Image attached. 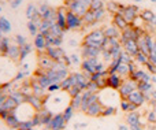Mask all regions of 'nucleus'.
Returning a JSON list of instances; mask_svg holds the SVG:
<instances>
[{
	"mask_svg": "<svg viewBox=\"0 0 156 130\" xmlns=\"http://www.w3.org/2000/svg\"><path fill=\"white\" fill-rule=\"evenodd\" d=\"M136 2H138V3H140V2H143V0H136Z\"/></svg>",
	"mask_w": 156,
	"mask_h": 130,
	"instance_id": "53",
	"label": "nucleus"
},
{
	"mask_svg": "<svg viewBox=\"0 0 156 130\" xmlns=\"http://www.w3.org/2000/svg\"><path fill=\"white\" fill-rule=\"evenodd\" d=\"M103 32H104V36L107 38H121V30L116 26H114V25L104 27Z\"/></svg>",
	"mask_w": 156,
	"mask_h": 130,
	"instance_id": "22",
	"label": "nucleus"
},
{
	"mask_svg": "<svg viewBox=\"0 0 156 130\" xmlns=\"http://www.w3.org/2000/svg\"><path fill=\"white\" fill-rule=\"evenodd\" d=\"M105 12H107V10H105V8H100V10H93L94 19H96V22H97V23H99V22H101L103 19H104Z\"/></svg>",
	"mask_w": 156,
	"mask_h": 130,
	"instance_id": "33",
	"label": "nucleus"
},
{
	"mask_svg": "<svg viewBox=\"0 0 156 130\" xmlns=\"http://www.w3.org/2000/svg\"><path fill=\"white\" fill-rule=\"evenodd\" d=\"M148 130H156V129H155V128H149Z\"/></svg>",
	"mask_w": 156,
	"mask_h": 130,
	"instance_id": "52",
	"label": "nucleus"
},
{
	"mask_svg": "<svg viewBox=\"0 0 156 130\" xmlns=\"http://www.w3.org/2000/svg\"><path fill=\"white\" fill-rule=\"evenodd\" d=\"M105 40V36L103 29H96L89 32L88 34L83 37L82 40V45H88V47H93V48H103V43Z\"/></svg>",
	"mask_w": 156,
	"mask_h": 130,
	"instance_id": "1",
	"label": "nucleus"
},
{
	"mask_svg": "<svg viewBox=\"0 0 156 130\" xmlns=\"http://www.w3.org/2000/svg\"><path fill=\"white\" fill-rule=\"evenodd\" d=\"M34 48L37 49V52H43L47 49V40H45V36L43 33H38L37 36H34Z\"/></svg>",
	"mask_w": 156,
	"mask_h": 130,
	"instance_id": "19",
	"label": "nucleus"
},
{
	"mask_svg": "<svg viewBox=\"0 0 156 130\" xmlns=\"http://www.w3.org/2000/svg\"><path fill=\"white\" fill-rule=\"evenodd\" d=\"M136 89H137V81H134V79L127 77V78L123 79V82H122L121 88L118 89V92H119V95H121V99H126L127 96Z\"/></svg>",
	"mask_w": 156,
	"mask_h": 130,
	"instance_id": "4",
	"label": "nucleus"
},
{
	"mask_svg": "<svg viewBox=\"0 0 156 130\" xmlns=\"http://www.w3.org/2000/svg\"><path fill=\"white\" fill-rule=\"evenodd\" d=\"M27 29H29V33H30L32 36H37L38 33H40V32H38L37 25H36L33 21H29V22H27Z\"/></svg>",
	"mask_w": 156,
	"mask_h": 130,
	"instance_id": "34",
	"label": "nucleus"
},
{
	"mask_svg": "<svg viewBox=\"0 0 156 130\" xmlns=\"http://www.w3.org/2000/svg\"><path fill=\"white\" fill-rule=\"evenodd\" d=\"M69 45H70V47H76L77 45V41L76 40H70V41H69Z\"/></svg>",
	"mask_w": 156,
	"mask_h": 130,
	"instance_id": "48",
	"label": "nucleus"
},
{
	"mask_svg": "<svg viewBox=\"0 0 156 130\" xmlns=\"http://www.w3.org/2000/svg\"><path fill=\"white\" fill-rule=\"evenodd\" d=\"M103 108H104V106H103V104L100 103L99 100H97V101L92 103L90 106L88 107V110L85 111V114H88L89 117H101Z\"/></svg>",
	"mask_w": 156,
	"mask_h": 130,
	"instance_id": "16",
	"label": "nucleus"
},
{
	"mask_svg": "<svg viewBox=\"0 0 156 130\" xmlns=\"http://www.w3.org/2000/svg\"><path fill=\"white\" fill-rule=\"evenodd\" d=\"M100 8H104V2L103 0H92L90 10H100Z\"/></svg>",
	"mask_w": 156,
	"mask_h": 130,
	"instance_id": "38",
	"label": "nucleus"
},
{
	"mask_svg": "<svg viewBox=\"0 0 156 130\" xmlns=\"http://www.w3.org/2000/svg\"><path fill=\"white\" fill-rule=\"evenodd\" d=\"M112 25H114V26H116L122 32V30L126 29L130 23H127L126 19L123 18V15H122V14H114V15H112Z\"/></svg>",
	"mask_w": 156,
	"mask_h": 130,
	"instance_id": "20",
	"label": "nucleus"
},
{
	"mask_svg": "<svg viewBox=\"0 0 156 130\" xmlns=\"http://www.w3.org/2000/svg\"><path fill=\"white\" fill-rule=\"evenodd\" d=\"M140 11H141V10L137 7V5L129 4V5H125V8H123V10H122L119 14H122V15H123V18L126 19L127 23L132 25L133 21H134V19L137 18L138 15H140Z\"/></svg>",
	"mask_w": 156,
	"mask_h": 130,
	"instance_id": "7",
	"label": "nucleus"
},
{
	"mask_svg": "<svg viewBox=\"0 0 156 130\" xmlns=\"http://www.w3.org/2000/svg\"><path fill=\"white\" fill-rule=\"evenodd\" d=\"M99 65V59L97 58H89V59H83L81 63V70L88 78H90L92 74L96 73V67Z\"/></svg>",
	"mask_w": 156,
	"mask_h": 130,
	"instance_id": "6",
	"label": "nucleus"
},
{
	"mask_svg": "<svg viewBox=\"0 0 156 130\" xmlns=\"http://www.w3.org/2000/svg\"><path fill=\"white\" fill-rule=\"evenodd\" d=\"M122 82H123V78H122L118 73L110 74V76H108V78H107V88H112V89L118 90L119 88H121Z\"/></svg>",
	"mask_w": 156,
	"mask_h": 130,
	"instance_id": "15",
	"label": "nucleus"
},
{
	"mask_svg": "<svg viewBox=\"0 0 156 130\" xmlns=\"http://www.w3.org/2000/svg\"><path fill=\"white\" fill-rule=\"evenodd\" d=\"M119 130H127V126H125V125H121V126H119Z\"/></svg>",
	"mask_w": 156,
	"mask_h": 130,
	"instance_id": "50",
	"label": "nucleus"
},
{
	"mask_svg": "<svg viewBox=\"0 0 156 130\" xmlns=\"http://www.w3.org/2000/svg\"><path fill=\"white\" fill-rule=\"evenodd\" d=\"M66 26H67V30L82 29L83 27L82 16L74 14L73 11H67V14H66Z\"/></svg>",
	"mask_w": 156,
	"mask_h": 130,
	"instance_id": "3",
	"label": "nucleus"
},
{
	"mask_svg": "<svg viewBox=\"0 0 156 130\" xmlns=\"http://www.w3.org/2000/svg\"><path fill=\"white\" fill-rule=\"evenodd\" d=\"M37 15H40V12H38V7L36 4H33V3H30L26 8V16L29 18V21H32V19H34Z\"/></svg>",
	"mask_w": 156,
	"mask_h": 130,
	"instance_id": "26",
	"label": "nucleus"
},
{
	"mask_svg": "<svg viewBox=\"0 0 156 130\" xmlns=\"http://www.w3.org/2000/svg\"><path fill=\"white\" fill-rule=\"evenodd\" d=\"M149 60H151L152 63H155L156 65V40L154 41V44H152L151 49H149Z\"/></svg>",
	"mask_w": 156,
	"mask_h": 130,
	"instance_id": "37",
	"label": "nucleus"
},
{
	"mask_svg": "<svg viewBox=\"0 0 156 130\" xmlns=\"http://www.w3.org/2000/svg\"><path fill=\"white\" fill-rule=\"evenodd\" d=\"M126 121H127V125H129L130 128H133V126H137V125H141L140 115H138L136 111L129 112V114H127V117H126Z\"/></svg>",
	"mask_w": 156,
	"mask_h": 130,
	"instance_id": "25",
	"label": "nucleus"
},
{
	"mask_svg": "<svg viewBox=\"0 0 156 130\" xmlns=\"http://www.w3.org/2000/svg\"><path fill=\"white\" fill-rule=\"evenodd\" d=\"M121 44H122V47H123V51H126L130 56L134 58L136 55L138 54V45H137V41L136 40H123V41H121Z\"/></svg>",
	"mask_w": 156,
	"mask_h": 130,
	"instance_id": "12",
	"label": "nucleus"
},
{
	"mask_svg": "<svg viewBox=\"0 0 156 130\" xmlns=\"http://www.w3.org/2000/svg\"><path fill=\"white\" fill-rule=\"evenodd\" d=\"M66 123L67 122H66L65 118H63V114H55L54 117H52L51 122H49L48 129L49 130H63Z\"/></svg>",
	"mask_w": 156,
	"mask_h": 130,
	"instance_id": "8",
	"label": "nucleus"
},
{
	"mask_svg": "<svg viewBox=\"0 0 156 130\" xmlns=\"http://www.w3.org/2000/svg\"><path fill=\"white\" fill-rule=\"evenodd\" d=\"M134 60L138 63V65H143V66H145L147 63L149 62V58H148V55H145V54H143V52H140V51H138V54L134 56Z\"/></svg>",
	"mask_w": 156,
	"mask_h": 130,
	"instance_id": "31",
	"label": "nucleus"
},
{
	"mask_svg": "<svg viewBox=\"0 0 156 130\" xmlns=\"http://www.w3.org/2000/svg\"><path fill=\"white\" fill-rule=\"evenodd\" d=\"M70 60H71V65H80V56L77 54H71Z\"/></svg>",
	"mask_w": 156,
	"mask_h": 130,
	"instance_id": "45",
	"label": "nucleus"
},
{
	"mask_svg": "<svg viewBox=\"0 0 156 130\" xmlns=\"http://www.w3.org/2000/svg\"><path fill=\"white\" fill-rule=\"evenodd\" d=\"M65 7H67L69 11H73L77 15L83 16L90 8V3L86 0H65Z\"/></svg>",
	"mask_w": 156,
	"mask_h": 130,
	"instance_id": "2",
	"label": "nucleus"
},
{
	"mask_svg": "<svg viewBox=\"0 0 156 130\" xmlns=\"http://www.w3.org/2000/svg\"><path fill=\"white\" fill-rule=\"evenodd\" d=\"M5 56H7L8 59H11L12 62H19V59H21L19 45H16V44H11L10 48H8V51H7V54H5Z\"/></svg>",
	"mask_w": 156,
	"mask_h": 130,
	"instance_id": "18",
	"label": "nucleus"
},
{
	"mask_svg": "<svg viewBox=\"0 0 156 130\" xmlns=\"http://www.w3.org/2000/svg\"><path fill=\"white\" fill-rule=\"evenodd\" d=\"M4 121H5V123H7V126H8V128H11V129H16V128H18V125H19V121H18V118H16L14 114L8 115V117L5 118Z\"/></svg>",
	"mask_w": 156,
	"mask_h": 130,
	"instance_id": "30",
	"label": "nucleus"
},
{
	"mask_svg": "<svg viewBox=\"0 0 156 130\" xmlns=\"http://www.w3.org/2000/svg\"><path fill=\"white\" fill-rule=\"evenodd\" d=\"M119 62H122V63H130V62H133V56H130V55L127 54L126 51H123V52L121 54Z\"/></svg>",
	"mask_w": 156,
	"mask_h": 130,
	"instance_id": "40",
	"label": "nucleus"
},
{
	"mask_svg": "<svg viewBox=\"0 0 156 130\" xmlns=\"http://www.w3.org/2000/svg\"><path fill=\"white\" fill-rule=\"evenodd\" d=\"M26 43H27V41H26V38H25L23 36H21V34L15 36V44H16V45L22 47L23 44H26Z\"/></svg>",
	"mask_w": 156,
	"mask_h": 130,
	"instance_id": "41",
	"label": "nucleus"
},
{
	"mask_svg": "<svg viewBox=\"0 0 156 130\" xmlns=\"http://www.w3.org/2000/svg\"><path fill=\"white\" fill-rule=\"evenodd\" d=\"M152 97H154L155 100H156V90H154V92H152Z\"/></svg>",
	"mask_w": 156,
	"mask_h": 130,
	"instance_id": "51",
	"label": "nucleus"
},
{
	"mask_svg": "<svg viewBox=\"0 0 156 130\" xmlns=\"http://www.w3.org/2000/svg\"><path fill=\"white\" fill-rule=\"evenodd\" d=\"M45 52L54 62H62V58L66 55L60 47H47Z\"/></svg>",
	"mask_w": 156,
	"mask_h": 130,
	"instance_id": "10",
	"label": "nucleus"
},
{
	"mask_svg": "<svg viewBox=\"0 0 156 130\" xmlns=\"http://www.w3.org/2000/svg\"><path fill=\"white\" fill-rule=\"evenodd\" d=\"M21 2L22 0H14V2L11 3V5H12V7H18V5L21 4Z\"/></svg>",
	"mask_w": 156,
	"mask_h": 130,
	"instance_id": "47",
	"label": "nucleus"
},
{
	"mask_svg": "<svg viewBox=\"0 0 156 130\" xmlns=\"http://www.w3.org/2000/svg\"><path fill=\"white\" fill-rule=\"evenodd\" d=\"M116 112L115 107H104L101 111V117H110V115H114Z\"/></svg>",
	"mask_w": 156,
	"mask_h": 130,
	"instance_id": "39",
	"label": "nucleus"
},
{
	"mask_svg": "<svg viewBox=\"0 0 156 130\" xmlns=\"http://www.w3.org/2000/svg\"><path fill=\"white\" fill-rule=\"evenodd\" d=\"M26 101L33 107V108L36 110V111H40L41 108H44V104H43V100H41V97H38V96H36V95L27 96Z\"/></svg>",
	"mask_w": 156,
	"mask_h": 130,
	"instance_id": "21",
	"label": "nucleus"
},
{
	"mask_svg": "<svg viewBox=\"0 0 156 130\" xmlns=\"http://www.w3.org/2000/svg\"><path fill=\"white\" fill-rule=\"evenodd\" d=\"M47 90L51 93H55V92H59L60 90V84H51L48 88H47Z\"/></svg>",
	"mask_w": 156,
	"mask_h": 130,
	"instance_id": "42",
	"label": "nucleus"
},
{
	"mask_svg": "<svg viewBox=\"0 0 156 130\" xmlns=\"http://www.w3.org/2000/svg\"><path fill=\"white\" fill-rule=\"evenodd\" d=\"M69 8L67 7H59L56 12V25L62 27L63 32H67V26H66V14H67Z\"/></svg>",
	"mask_w": 156,
	"mask_h": 130,
	"instance_id": "13",
	"label": "nucleus"
},
{
	"mask_svg": "<svg viewBox=\"0 0 156 130\" xmlns=\"http://www.w3.org/2000/svg\"><path fill=\"white\" fill-rule=\"evenodd\" d=\"M16 130H33L32 121H26V122H19Z\"/></svg>",
	"mask_w": 156,
	"mask_h": 130,
	"instance_id": "36",
	"label": "nucleus"
},
{
	"mask_svg": "<svg viewBox=\"0 0 156 130\" xmlns=\"http://www.w3.org/2000/svg\"><path fill=\"white\" fill-rule=\"evenodd\" d=\"M86 2H89V3H92V0H86Z\"/></svg>",
	"mask_w": 156,
	"mask_h": 130,
	"instance_id": "54",
	"label": "nucleus"
},
{
	"mask_svg": "<svg viewBox=\"0 0 156 130\" xmlns=\"http://www.w3.org/2000/svg\"><path fill=\"white\" fill-rule=\"evenodd\" d=\"M82 21H83V27L86 26H93V25H96V19H94V14H93V10H90L89 8V11L85 14V15L82 16Z\"/></svg>",
	"mask_w": 156,
	"mask_h": 130,
	"instance_id": "24",
	"label": "nucleus"
},
{
	"mask_svg": "<svg viewBox=\"0 0 156 130\" xmlns=\"http://www.w3.org/2000/svg\"><path fill=\"white\" fill-rule=\"evenodd\" d=\"M140 16H141V19H143L145 23H149V22L154 19L155 14H154V11H151V10H141L140 11Z\"/></svg>",
	"mask_w": 156,
	"mask_h": 130,
	"instance_id": "29",
	"label": "nucleus"
},
{
	"mask_svg": "<svg viewBox=\"0 0 156 130\" xmlns=\"http://www.w3.org/2000/svg\"><path fill=\"white\" fill-rule=\"evenodd\" d=\"M62 114H63V118H65L66 122H69V121L71 119V117H73V114H74V108L71 106H69L67 108H66L65 111L62 112Z\"/></svg>",
	"mask_w": 156,
	"mask_h": 130,
	"instance_id": "35",
	"label": "nucleus"
},
{
	"mask_svg": "<svg viewBox=\"0 0 156 130\" xmlns=\"http://www.w3.org/2000/svg\"><path fill=\"white\" fill-rule=\"evenodd\" d=\"M33 44H29V43H26V44H23L22 47H19V51H21V59H19V62H22V60H25L26 58H29L30 56V54L33 52Z\"/></svg>",
	"mask_w": 156,
	"mask_h": 130,
	"instance_id": "23",
	"label": "nucleus"
},
{
	"mask_svg": "<svg viewBox=\"0 0 156 130\" xmlns=\"http://www.w3.org/2000/svg\"><path fill=\"white\" fill-rule=\"evenodd\" d=\"M116 73H118L123 79L127 78V77H129V63L119 62V66H118V69H116Z\"/></svg>",
	"mask_w": 156,
	"mask_h": 130,
	"instance_id": "27",
	"label": "nucleus"
},
{
	"mask_svg": "<svg viewBox=\"0 0 156 130\" xmlns=\"http://www.w3.org/2000/svg\"><path fill=\"white\" fill-rule=\"evenodd\" d=\"M11 30V23L7 18H0V33H8Z\"/></svg>",
	"mask_w": 156,
	"mask_h": 130,
	"instance_id": "32",
	"label": "nucleus"
},
{
	"mask_svg": "<svg viewBox=\"0 0 156 130\" xmlns=\"http://www.w3.org/2000/svg\"><path fill=\"white\" fill-rule=\"evenodd\" d=\"M121 107L123 111H127V112H132V111H136V110H137V106L130 103L127 99H121Z\"/></svg>",
	"mask_w": 156,
	"mask_h": 130,
	"instance_id": "28",
	"label": "nucleus"
},
{
	"mask_svg": "<svg viewBox=\"0 0 156 130\" xmlns=\"http://www.w3.org/2000/svg\"><path fill=\"white\" fill-rule=\"evenodd\" d=\"M81 55L83 59H89V58H99V55H101V49L93 48V47L82 45L81 48Z\"/></svg>",
	"mask_w": 156,
	"mask_h": 130,
	"instance_id": "14",
	"label": "nucleus"
},
{
	"mask_svg": "<svg viewBox=\"0 0 156 130\" xmlns=\"http://www.w3.org/2000/svg\"><path fill=\"white\" fill-rule=\"evenodd\" d=\"M148 122H151V123L156 122V112L155 111H149L148 112Z\"/></svg>",
	"mask_w": 156,
	"mask_h": 130,
	"instance_id": "46",
	"label": "nucleus"
},
{
	"mask_svg": "<svg viewBox=\"0 0 156 130\" xmlns=\"http://www.w3.org/2000/svg\"><path fill=\"white\" fill-rule=\"evenodd\" d=\"M145 67H147V70H148L151 74H156V65H155V63H152L151 60H149V62L145 65Z\"/></svg>",
	"mask_w": 156,
	"mask_h": 130,
	"instance_id": "44",
	"label": "nucleus"
},
{
	"mask_svg": "<svg viewBox=\"0 0 156 130\" xmlns=\"http://www.w3.org/2000/svg\"><path fill=\"white\" fill-rule=\"evenodd\" d=\"M132 130H143V126L141 125H137V126H133Z\"/></svg>",
	"mask_w": 156,
	"mask_h": 130,
	"instance_id": "49",
	"label": "nucleus"
},
{
	"mask_svg": "<svg viewBox=\"0 0 156 130\" xmlns=\"http://www.w3.org/2000/svg\"><path fill=\"white\" fill-rule=\"evenodd\" d=\"M38 12H40V15H41V18L43 19H45V21H51V22H54V23H56V12H58V10L52 8L49 4H47V3L40 4V7H38Z\"/></svg>",
	"mask_w": 156,
	"mask_h": 130,
	"instance_id": "5",
	"label": "nucleus"
},
{
	"mask_svg": "<svg viewBox=\"0 0 156 130\" xmlns=\"http://www.w3.org/2000/svg\"><path fill=\"white\" fill-rule=\"evenodd\" d=\"M127 100L130 101V103H133V104H136L137 107H140V106H143L144 104V101L147 100V97H145V95H144L143 92H141L140 89H136V90H133L132 93H130L129 96H127Z\"/></svg>",
	"mask_w": 156,
	"mask_h": 130,
	"instance_id": "11",
	"label": "nucleus"
},
{
	"mask_svg": "<svg viewBox=\"0 0 156 130\" xmlns=\"http://www.w3.org/2000/svg\"><path fill=\"white\" fill-rule=\"evenodd\" d=\"M152 2H154V3H156V0H152Z\"/></svg>",
	"mask_w": 156,
	"mask_h": 130,
	"instance_id": "55",
	"label": "nucleus"
},
{
	"mask_svg": "<svg viewBox=\"0 0 156 130\" xmlns=\"http://www.w3.org/2000/svg\"><path fill=\"white\" fill-rule=\"evenodd\" d=\"M0 40H2V36H0Z\"/></svg>",
	"mask_w": 156,
	"mask_h": 130,
	"instance_id": "56",
	"label": "nucleus"
},
{
	"mask_svg": "<svg viewBox=\"0 0 156 130\" xmlns=\"http://www.w3.org/2000/svg\"><path fill=\"white\" fill-rule=\"evenodd\" d=\"M101 56L104 59V62H112V56H111V52L110 51H101Z\"/></svg>",
	"mask_w": 156,
	"mask_h": 130,
	"instance_id": "43",
	"label": "nucleus"
},
{
	"mask_svg": "<svg viewBox=\"0 0 156 130\" xmlns=\"http://www.w3.org/2000/svg\"><path fill=\"white\" fill-rule=\"evenodd\" d=\"M54 65H55V62L47 55L45 51L38 52V67L44 69V70H51L54 67Z\"/></svg>",
	"mask_w": 156,
	"mask_h": 130,
	"instance_id": "9",
	"label": "nucleus"
},
{
	"mask_svg": "<svg viewBox=\"0 0 156 130\" xmlns=\"http://www.w3.org/2000/svg\"><path fill=\"white\" fill-rule=\"evenodd\" d=\"M125 8V4H122V3H118V2H114V0H108L107 3H105V10L108 11L110 14H119L122 10Z\"/></svg>",
	"mask_w": 156,
	"mask_h": 130,
	"instance_id": "17",
	"label": "nucleus"
}]
</instances>
